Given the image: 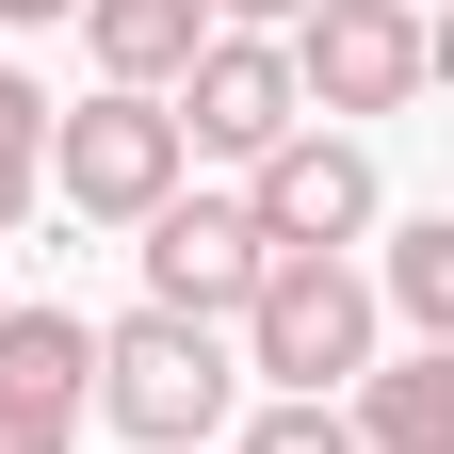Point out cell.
Returning a JSON list of instances; mask_svg holds the SVG:
<instances>
[{
	"instance_id": "8",
	"label": "cell",
	"mask_w": 454,
	"mask_h": 454,
	"mask_svg": "<svg viewBox=\"0 0 454 454\" xmlns=\"http://www.w3.org/2000/svg\"><path fill=\"white\" fill-rule=\"evenodd\" d=\"M357 454H454V340H406V357L357 373Z\"/></svg>"
},
{
	"instance_id": "9",
	"label": "cell",
	"mask_w": 454,
	"mask_h": 454,
	"mask_svg": "<svg viewBox=\"0 0 454 454\" xmlns=\"http://www.w3.org/2000/svg\"><path fill=\"white\" fill-rule=\"evenodd\" d=\"M82 49H98L114 98H179V66L211 49V17L195 0H82Z\"/></svg>"
},
{
	"instance_id": "10",
	"label": "cell",
	"mask_w": 454,
	"mask_h": 454,
	"mask_svg": "<svg viewBox=\"0 0 454 454\" xmlns=\"http://www.w3.org/2000/svg\"><path fill=\"white\" fill-rule=\"evenodd\" d=\"M82 373H98V325L82 309H0V406L82 422Z\"/></svg>"
},
{
	"instance_id": "3",
	"label": "cell",
	"mask_w": 454,
	"mask_h": 454,
	"mask_svg": "<svg viewBox=\"0 0 454 454\" xmlns=\"http://www.w3.org/2000/svg\"><path fill=\"white\" fill-rule=\"evenodd\" d=\"M276 66H293L309 114H406L422 66H438V33H422V0H309L276 33Z\"/></svg>"
},
{
	"instance_id": "14",
	"label": "cell",
	"mask_w": 454,
	"mask_h": 454,
	"mask_svg": "<svg viewBox=\"0 0 454 454\" xmlns=\"http://www.w3.org/2000/svg\"><path fill=\"white\" fill-rule=\"evenodd\" d=\"M195 17H211V33H293L309 0H195Z\"/></svg>"
},
{
	"instance_id": "15",
	"label": "cell",
	"mask_w": 454,
	"mask_h": 454,
	"mask_svg": "<svg viewBox=\"0 0 454 454\" xmlns=\"http://www.w3.org/2000/svg\"><path fill=\"white\" fill-rule=\"evenodd\" d=\"M0 17H17V33H49V17H82V0H0Z\"/></svg>"
},
{
	"instance_id": "6",
	"label": "cell",
	"mask_w": 454,
	"mask_h": 454,
	"mask_svg": "<svg viewBox=\"0 0 454 454\" xmlns=\"http://www.w3.org/2000/svg\"><path fill=\"white\" fill-rule=\"evenodd\" d=\"M244 293H260V227H244V195H162V211H146V309L244 325Z\"/></svg>"
},
{
	"instance_id": "5",
	"label": "cell",
	"mask_w": 454,
	"mask_h": 454,
	"mask_svg": "<svg viewBox=\"0 0 454 454\" xmlns=\"http://www.w3.org/2000/svg\"><path fill=\"white\" fill-rule=\"evenodd\" d=\"M244 227H260V260H340V244L373 227V146H357V130H293V146H260Z\"/></svg>"
},
{
	"instance_id": "1",
	"label": "cell",
	"mask_w": 454,
	"mask_h": 454,
	"mask_svg": "<svg viewBox=\"0 0 454 454\" xmlns=\"http://www.w3.org/2000/svg\"><path fill=\"white\" fill-rule=\"evenodd\" d=\"M227 389H244V357H227V325L130 309V325H98V373H82V406H98L114 438H146V454H211Z\"/></svg>"
},
{
	"instance_id": "7",
	"label": "cell",
	"mask_w": 454,
	"mask_h": 454,
	"mask_svg": "<svg viewBox=\"0 0 454 454\" xmlns=\"http://www.w3.org/2000/svg\"><path fill=\"white\" fill-rule=\"evenodd\" d=\"M162 114H179V146H227V162H260V146L309 130V98H293V66H276V33H211Z\"/></svg>"
},
{
	"instance_id": "4",
	"label": "cell",
	"mask_w": 454,
	"mask_h": 454,
	"mask_svg": "<svg viewBox=\"0 0 454 454\" xmlns=\"http://www.w3.org/2000/svg\"><path fill=\"white\" fill-rule=\"evenodd\" d=\"M49 179H66V211H98V227H146L179 195V114L98 82L82 114H49Z\"/></svg>"
},
{
	"instance_id": "12",
	"label": "cell",
	"mask_w": 454,
	"mask_h": 454,
	"mask_svg": "<svg viewBox=\"0 0 454 454\" xmlns=\"http://www.w3.org/2000/svg\"><path fill=\"white\" fill-rule=\"evenodd\" d=\"M33 195H49V98H33L17 66H0V227H17Z\"/></svg>"
},
{
	"instance_id": "13",
	"label": "cell",
	"mask_w": 454,
	"mask_h": 454,
	"mask_svg": "<svg viewBox=\"0 0 454 454\" xmlns=\"http://www.w3.org/2000/svg\"><path fill=\"white\" fill-rule=\"evenodd\" d=\"M244 454H357V438H340V406H260Z\"/></svg>"
},
{
	"instance_id": "2",
	"label": "cell",
	"mask_w": 454,
	"mask_h": 454,
	"mask_svg": "<svg viewBox=\"0 0 454 454\" xmlns=\"http://www.w3.org/2000/svg\"><path fill=\"white\" fill-rule=\"evenodd\" d=\"M244 373H276V406H340V389L373 373V276L357 260H260Z\"/></svg>"
},
{
	"instance_id": "11",
	"label": "cell",
	"mask_w": 454,
	"mask_h": 454,
	"mask_svg": "<svg viewBox=\"0 0 454 454\" xmlns=\"http://www.w3.org/2000/svg\"><path fill=\"white\" fill-rule=\"evenodd\" d=\"M373 309H406L422 340H454V211L389 227V276H373Z\"/></svg>"
}]
</instances>
